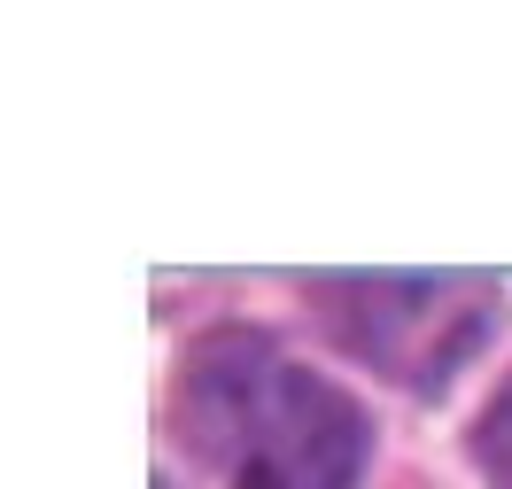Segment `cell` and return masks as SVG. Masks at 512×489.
<instances>
[{
    "label": "cell",
    "instance_id": "1",
    "mask_svg": "<svg viewBox=\"0 0 512 489\" xmlns=\"http://www.w3.org/2000/svg\"><path fill=\"white\" fill-rule=\"evenodd\" d=\"M187 435L225 489H357L373 458L365 404L256 326H218L187 358Z\"/></svg>",
    "mask_w": 512,
    "mask_h": 489
},
{
    "label": "cell",
    "instance_id": "2",
    "mask_svg": "<svg viewBox=\"0 0 512 489\" xmlns=\"http://www.w3.org/2000/svg\"><path fill=\"white\" fill-rule=\"evenodd\" d=\"M311 303L326 311L342 350L419 396L443 389L497 326L489 280H319Z\"/></svg>",
    "mask_w": 512,
    "mask_h": 489
},
{
    "label": "cell",
    "instance_id": "3",
    "mask_svg": "<svg viewBox=\"0 0 512 489\" xmlns=\"http://www.w3.org/2000/svg\"><path fill=\"white\" fill-rule=\"evenodd\" d=\"M474 458H481V482L512 489V381L497 389V404L474 420Z\"/></svg>",
    "mask_w": 512,
    "mask_h": 489
},
{
    "label": "cell",
    "instance_id": "4",
    "mask_svg": "<svg viewBox=\"0 0 512 489\" xmlns=\"http://www.w3.org/2000/svg\"><path fill=\"white\" fill-rule=\"evenodd\" d=\"M156 489H171V482H156Z\"/></svg>",
    "mask_w": 512,
    "mask_h": 489
}]
</instances>
